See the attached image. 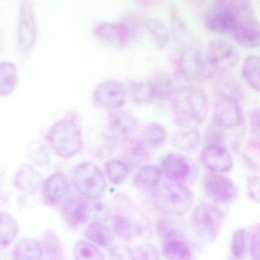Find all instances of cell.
Here are the masks:
<instances>
[{"mask_svg": "<svg viewBox=\"0 0 260 260\" xmlns=\"http://www.w3.org/2000/svg\"><path fill=\"white\" fill-rule=\"evenodd\" d=\"M153 203L165 215L180 216L187 213L193 204V193L183 183H163L153 189Z\"/></svg>", "mask_w": 260, "mask_h": 260, "instance_id": "cell-2", "label": "cell"}, {"mask_svg": "<svg viewBox=\"0 0 260 260\" xmlns=\"http://www.w3.org/2000/svg\"><path fill=\"white\" fill-rule=\"evenodd\" d=\"M105 171L108 180L115 185L123 183L129 174L126 164L118 159L108 160L105 164Z\"/></svg>", "mask_w": 260, "mask_h": 260, "instance_id": "cell-36", "label": "cell"}, {"mask_svg": "<svg viewBox=\"0 0 260 260\" xmlns=\"http://www.w3.org/2000/svg\"><path fill=\"white\" fill-rule=\"evenodd\" d=\"M232 33L237 44L244 48L253 49L259 46V24L255 20H241Z\"/></svg>", "mask_w": 260, "mask_h": 260, "instance_id": "cell-20", "label": "cell"}, {"mask_svg": "<svg viewBox=\"0 0 260 260\" xmlns=\"http://www.w3.org/2000/svg\"><path fill=\"white\" fill-rule=\"evenodd\" d=\"M243 3L220 2L206 13L205 24L208 30L217 34L232 33L239 24L241 13L245 9Z\"/></svg>", "mask_w": 260, "mask_h": 260, "instance_id": "cell-5", "label": "cell"}, {"mask_svg": "<svg viewBox=\"0 0 260 260\" xmlns=\"http://www.w3.org/2000/svg\"><path fill=\"white\" fill-rule=\"evenodd\" d=\"M112 224L116 235L125 241H130L140 232L138 224L126 215L116 214L113 217Z\"/></svg>", "mask_w": 260, "mask_h": 260, "instance_id": "cell-29", "label": "cell"}, {"mask_svg": "<svg viewBox=\"0 0 260 260\" xmlns=\"http://www.w3.org/2000/svg\"><path fill=\"white\" fill-rule=\"evenodd\" d=\"M224 216L222 212L212 205H198L192 214L194 229L203 239L214 241L222 229Z\"/></svg>", "mask_w": 260, "mask_h": 260, "instance_id": "cell-7", "label": "cell"}, {"mask_svg": "<svg viewBox=\"0 0 260 260\" xmlns=\"http://www.w3.org/2000/svg\"><path fill=\"white\" fill-rule=\"evenodd\" d=\"M108 129L116 139L129 140L138 129V123L135 117L127 111H112L108 116Z\"/></svg>", "mask_w": 260, "mask_h": 260, "instance_id": "cell-16", "label": "cell"}, {"mask_svg": "<svg viewBox=\"0 0 260 260\" xmlns=\"http://www.w3.org/2000/svg\"><path fill=\"white\" fill-rule=\"evenodd\" d=\"M49 142L58 156L63 158H70L82 148L80 129L72 120H60L50 129Z\"/></svg>", "mask_w": 260, "mask_h": 260, "instance_id": "cell-3", "label": "cell"}, {"mask_svg": "<svg viewBox=\"0 0 260 260\" xmlns=\"http://www.w3.org/2000/svg\"><path fill=\"white\" fill-rule=\"evenodd\" d=\"M247 188H248L249 194H250L252 200L259 203L260 200L259 177L253 176V177H250L248 180Z\"/></svg>", "mask_w": 260, "mask_h": 260, "instance_id": "cell-42", "label": "cell"}, {"mask_svg": "<svg viewBox=\"0 0 260 260\" xmlns=\"http://www.w3.org/2000/svg\"><path fill=\"white\" fill-rule=\"evenodd\" d=\"M146 28L156 48H163L167 44L169 39V30L160 20L155 18L148 20Z\"/></svg>", "mask_w": 260, "mask_h": 260, "instance_id": "cell-34", "label": "cell"}, {"mask_svg": "<svg viewBox=\"0 0 260 260\" xmlns=\"http://www.w3.org/2000/svg\"><path fill=\"white\" fill-rule=\"evenodd\" d=\"M218 94L212 108L214 124L221 129H234L244 123V114L238 99Z\"/></svg>", "mask_w": 260, "mask_h": 260, "instance_id": "cell-6", "label": "cell"}, {"mask_svg": "<svg viewBox=\"0 0 260 260\" xmlns=\"http://www.w3.org/2000/svg\"><path fill=\"white\" fill-rule=\"evenodd\" d=\"M42 256V246L32 238L18 241L12 250L14 260H40Z\"/></svg>", "mask_w": 260, "mask_h": 260, "instance_id": "cell-24", "label": "cell"}, {"mask_svg": "<svg viewBox=\"0 0 260 260\" xmlns=\"http://www.w3.org/2000/svg\"><path fill=\"white\" fill-rule=\"evenodd\" d=\"M110 260H134L133 251L127 246H116L110 251Z\"/></svg>", "mask_w": 260, "mask_h": 260, "instance_id": "cell-40", "label": "cell"}, {"mask_svg": "<svg viewBox=\"0 0 260 260\" xmlns=\"http://www.w3.org/2000/svg\"><path fill=\"white\" fill-rule=\"evenodd\" d=\"M85 238L102 247H108L114 241V235L107 226L100 222H92L84 232Z\"/></svg>", "mask_w": 260, "mask_h": 260, "instance_id": "cell-26", "label": "cell"}, {"mask_svg": "<svg viewBox=\"0 0 260 260\" xmlns=\"http://www.w3.org/2000/svg\"><path fill=\"white\" fill-rule=\"evenodd\" d=\"M63 218L72 228H78L83 224L90 216V209L86 199L72 197L65 200L61 208Z\"/></svg>", "mask_w": 260, "mask_h": 260, "instance_id": "cell-17", "label": "cell"}, {"mask_svg": "<svg viewBox=\"0 0 260 260\" xmlns=\"http://www.w3.org/2000/svg\"><path fill=\"white\" fill-rule=\"evenodd\" d=\"M206 195L217 203L228 204L238 197L237 185L225 176L219 174H208L203 180Z\"/></svg>", "mask_w": 260, "mask_h": 260, "instance_id": "cell-12", "label": "cell"}, {"mask_svg": "<svg viewBox=\"0 0 260 260\" xmlns=\"http://www.w3.org/2000/svg\"><path fill=\"white\" fill-rule=\"evenodd\" d=\"M41 246L48 256L53 259H61L64 255L62 242L52 231H47L44 234Z\"/></svg>", "mask_w": 260, "mask_h": 260, "instance_id": "cell-37", "label": "cell"}, {"mask_svg": "<svg viewBox=\"0 0 260 260\" xmlns=\"http://www.w3.org/2000/svg\"><path fill=\"white\" fill-rule=\"evenodd\" d=\"M38 38V27L33 6L31 2H22L19 9L17 44L20 51L30 52L35 47Z\"/></svg>", "mask_w": 260, "mask_h": 260, "instance_id": "cell-10", "label": "cell"}, {"mask_svg": "<svg viewBox=\"0 0 260 260\" xmlns=\"http://www.w3.org/2000/svg\"><path fill=\"white\" fill-rule=\"evenodd\" d=\"M68 180L62 173H55L48 177L44 183L43 197L49 206H57L69 192Z\"/></svg>", "mask_w": 260, "mask_h": 260, "instance_id": "cell-18", "label": "cell"}, {"mask_svg": "<svg viewBox=\"0 0 260 260\" xmlns=\"http://www.w3.org/2000/svg\"><path fill=\"white\" fill-rule=\"evenodd\" d=\"M19 227L15 218L7 212H0V246H8L16 238Z\"/></svg>", "mask_w": 260, "mask_h": 260, "instance_id": "cell-31", "label": "cell"}, {"mask_svg": "<svg viewBox=\"0 0 260 260\" xmlns=\"http://www.w3.org/2000/svg\"><path fill=\"white\" fill-rule=\"evenodd\" d=\"M247 231L244 229H238L232 238V253L234 257L241 259L245 256L247 251Z\"/></svg>", "mask_w": 260, "mask_h": 260, "instance_id": "cell-38", "label": "cell"}, {"mask_svg": "<svg viewBox=\"0 0 260 260\" xmlns=\"http://www.w3.org/2000/svg\"><path fill=\"white\" fill-rule=\"evenodd\" d=\"M75 260H105L103 252L96 245L85 241H80L73 248Z\"/></svg>", "mask_w": 260, "mask_h": 260, "instance_id": "cell-35", "label": "cell"}, {"mask_svg": "<svg viewBox=\"0 0 260 260\" xmlns=\"http://www.w3.org/2000/svg\"><path fill=\"white\" fill-rule=\"evenodd\" d=\"M163 174L161 168L157 165H145L134 176L133 184L138 190L145 192L153 190L159 185Z\"/></svg>", "mask_w": 260, "mask_h": 260, "instance_id": "cell-21", "label": "cell"}, {"mask_svg": "<svg viewBox=\"0 0 260 260\" xmlns=\"http://www.w3.org/2000/svg\"><path fill=\"white\" fill-rule=\"evenodd\" d=\"M163 255L166 260H191L192 256L186 239L175 230L166 234L163 242Z\"/></svg>", "mask_w": 260, "mask_h": 260, "instance_id": "cell-19", "label": "cell"}, {"mask_svg": "<svg viewBox=\"0 0 260 260\" xmlns=\"http://www.w3.org/2000/svg\"><path fill=\"white\" fill-rule=\"evenodd\" d=\"M172 143L175 148L183 151L196 149L200 143V133L194 126L180 127L174 133Z\"/></svg>", "mask_w": 260, "mask_h": 260, "instance_id": "cell-23", "label": "cell"}, {"mask_svg": "<svg viewBox=\"0 0 260 260\" xmlns=\"http://www.w3.org/2000/svg\"><path fill=\"white\" fill-rule=\"evenodd\" d=\"M260 61L256 55L247 56L243 65L242 73L246 82L255 91L259 92Z\"/></svg>", "mask_w": 260, "mask_h": 260, "instance_id": "cell-33", "label": "cell"}, {"mask_svg": "<svg viewBox=\"0 0 260 260\" xmlns=\"http://www.w3.org/2000/svg\"><path fill=\"white\" fill-rule=\"evenodd\" d=\"M125 158L134 166L141 165L148 161L151 157L149 146L145 140L140 139H129L125 148Z\"/></svg>", "mask_w": 260, "mask_h": 260, "instance_id": "cell-25", "label": "cell"}, {"mask_svg": "<svg viewBox=\"0 0 260 260\" xmlns=\"http://www.w3.org/2000/svg\"><path fill=\"white\" fill-rule=\"evenodd\" d=\"M136 32L135 22L131 18H125L118 23H99L94 29L98 39L117 47L126 45L135 37Z\"/></svg>", "mask_w": 260, "mask_h": 260, "instance_id": "cell-9", "label": "cell"}, {"mask_svg": "<svg viewBox=\"0 0 260 260\" xmlns=\"http://www.w3.org/2000/svg\"><path fill=\"white\" fill-rule=\"evenodd\" d=\"M1 38H2V35H1V31H0V42H1Z\"/></svg>", "mask_w": 260, "mask_h": 260, "instance_id": "cell-45", "label": "cell"}, {"mask_svg": "<svg viewBox=\"0 0 260 260\" xmlns=\"http://www.w3.org/2000/svg\"><path fill=\"white\" fill-rule=\"evenodd\" d=\"M178 67L182 76L193 82H206L215 73L207 58L195 48L187 49L182 53L179 59Z\"/></svg>", "mask_w": 260, "mask_h": 260, "instance_id": "cell-8", "label": "cell"}, {"mask_svg": "<svg viewBox=\"0 0 260 260\" xmlns=\"http://www.w3.org/2000/svg\"><path fill=\"white\" fill-rule=\"evenodd\" d=\"M39 173L30 165H21L15 177V184L18 189L29 194L35 193L41 186Z\"/></svg>", "mask_w": 260, "mask_h": 260, "instance_id": "cell-22", "label": "cell"}, {"mask_svg": "<svg viewBox=\"0 0 260 260\" xmlns=\"http://www.w3.org/2000/svg\"><path fill=\"white\" fill-rule=\"evenodd\" d=\"M167 136L165 126L157 122L148 123L143 129V140L150 148H161L166 143Z\"/></svg>", "mask_w": 260, "mask_h": 260, "instance_id": "cell-30", "label": "cell"}, {"mask_svg": "<svg viewBox=\"0 0 260 260\" xmlns=\"http://www.w3.org/2000/svg\"><path fill=\"white\" fill-rule=\"evenodd\" d=\"M134 260H160V254L155 246L143 244L133 251Z\"/></svg>", "mask_w": 260, "mask_h": 260, "instance_id": "cell-39", "label": "cell"}, {"mask_svg": "<svg viewBox=\"0 0 260 260\" xmlns=\"http://www.w3.org/2000/svg\"><path fill=\"white\" fill-rule=\"evenodd\" d=\"M161 170L166 178L174 183H186L195 173L191 160L183 154L169 153L163 157Z\"/></svg>", "mask_w": 260, "mask_h": 260, "instance_id": "cell-13", "label": "cell"}, {"mask_svg": "<svg viewBox=\"0 0 260 260\" xmlns=\"http://www.w3.org/2000/svg\"><path fill=\"white\" fill-rule=\"evenodd\" d=\"M72 180L76 190L86 200L100 199L106 189L102 170L92 162H82L74 168Z\"/></svg>", "mask_w": 260, "mask_h": 260, "instance_id": "cell-4", "label": "cell"}, {"mask_svg": "<svg viewBox=\"0 0 260 260\" xmlns=\"http://www.w3.org/2000/svg\"><path fill=\"white\" fill-rule=\"evenodd\" d=\"M129 90L131 99L137 105L146 106L154 102L150 80L132 81Z\"/></svg>", "mask_w": 260, "mask_h": 260, "instance_id": "cell-32", "label": "cell"}, {"mask_svg": "<svg viewBox=\"0 0 260 260\" xmlns=\"http://www.w3.org/2000/svg\"><path fill=\"white\" fill-rule=\"evenodd\" d=\"M259 228L254 227L250 240V254L253 260H259Z\"/></svg>", "mask_w": 260, "mask_h": 260, "instance_id": "cell-41", "label": "cell"}, {"mask_svg": "<svg viewBox=\"0 0 260 260\" xmlns=\"http://www.w3.org/2000/svg\"><path fill=\"white\" fill-rule=\"evenodd\" d=\"M93 95L99 106L115 111L120 109L125 104L126 88L119 81H105L98 85Z\"/></svg>", "mask_w": 260, "mask_h": 260, "instance_id": "cell-14", "label": "cell"}, {"mask_svg": "<svg viewBox=\"0 0 260 260\" xmlns=\"http://www.w3.org/2000/svg\"><path fill=\"white\" fill-rule=\"evenodd\" d=\"M206 58L214 70L226 72L238 66L240 54L235 46L227 41L216 39L209 44Z\"/></svg>", "mask_w": 260, "mask_h": 260, "instance_id": "cell-11", "label": "cell"}, {"mask_svg": "<svg viewBox=\"0 0 260 260\" xmlns=\"http://www.w3.org/2000/svg\"><path fill=\"white\" fill-rule=\"evenodd\" d=\"M250 126L252 131L256 136H259V111L255 109L250 114Z\"/></svg>", "mask_w": 260, "mask_h": 260, "instance_id": "cell-44", "label": "cell"}, {"mask_svg": "<svg viewBox=\"0 0 260 260\" xmlns=\"http://www.w3.org/2000/svg\"><path fill=\"white\" fill-rule=\"evenodd\" d=\"M152 90L153 99L154 101H164L172 99L175 90L174 82L166 76H157L149 79Z\"/></svg>", "mask_w": 260, "mask_h": 260, "instance_id": "cell-28", "label": "cell"}, {"mask_svg": "<svg viewBox=\"0 0 260 260\" xmlns=\"http://www.w3.org/2000/svg\"><path fill=\"white\" fill-rule=\"evenodd\" d=\"M18 84V73L15 64L0 62V96L10 95Z\"/></svg>", "mask_w": 260, "mask_h": 260, "instance_id": "cell-27", "label": "cell"}, {"mask_svg": "<svg viewBox=\"0 0 260 260\" xmlns=\"http://www.w3.org/2000/svg\"><path fill=\"white\" fill-rule=\"evenodd\" d=\"M172 109L176 123L180 127H197L204 123L209 114L207 94L198 87H183L172 96Z\"/></svg>", "mask_w": 260, "mask_h": 260, "instance_id": "cell-1", "label": "cell"}, {"mask_svg": "<svg viewBox=\"0 0 260 260\" xmlns=\"http://www.w3.org/2000/svg\"><path fill=\"white\" fill-rule=\"evenodd\" d=\"M200 158L203 165L215 174L227 173L233 168V157L222 144L206 145L201 151Z\"/></svg>", "mask_w": 260, "mask_h": 260, "instance_id": "cell-15", "label": "cell"}, {"mask_svg": "<svg viewBox=\"0 0 260 260\" xmlns=\"http://www.w3.org/2000/svg\"><path fill=\"white\" fill-rule=\"evenodd\" d=\"M219 127L215 126L211 129H208L207 134H206V142L207 145H212V144H221L223 134L221 133Z\"/></svg>", "mask_w": 260, "mask_h": 260, "instance_id": "cell-43", "label": "cell"}]
</instances>
